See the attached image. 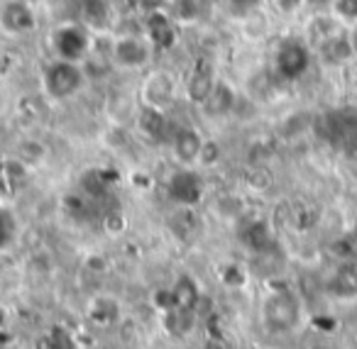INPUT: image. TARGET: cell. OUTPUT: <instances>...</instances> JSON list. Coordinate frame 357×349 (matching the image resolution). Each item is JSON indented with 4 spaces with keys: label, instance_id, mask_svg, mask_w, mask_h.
<instances>
[{
    "label": "cell",
    "instance_id": "1",
    "mask_svg": "<svg viewBox=\"0 0 357 349\" xmlns=\"http://www.w3.org/2000/svg\"><path fill=\"white\" fill-rule=\"evenodd\" d=\"M84 86H86L84 64H76V61L54 59L45 69V74H42V88L56 103L74 98L76 93H81Z\"/></svg>",
    "mask_w": 357,
    "mask_h": 349
},
{
    "label": "cell",
    "instance_id": "2",
    "mask_svg": "<svg viewBox=\"0 0 357 349\" xmlns=\"http://www.w3.org/2000/svg\"><path fill=\"white\" fill-rule=\"evenodd\" d=\"M52 47H54L56 59L84 64L91 54V47H93V35H91V30H86L84 25L66 22V25H59L54 30V35H52Z\"/></svg>",
    "mask_w": 357,
    "mask_h": 349
},
{
    "label": "cell",
    "instance_id": "3",
    "mask_svg": "<svg viewBox=\"0 0 357 349\" xmlns=\"http://www.w3.org/2000/svg\"><path fill=\"white\" fill-rule=\"evenodd\" d=\"M152 61V42L142 35H115L110 40V64L118 69H144Z\"/></svg>",
    "mask_w": 357,
    "mask_h": 349
},
{
    "label": "cell",
    "instance_id": "4",
    "mask_svg": "<svg viewBox=\"0 0 357 349\" xmlns=\"http://www.w3.org/2000/svg\"><path fill=\"white\" fill-rule=\"evenodd\" d=\"M308 64H311V52L298 40H287L277 49V56H274V69L287 81H294L306 74Z\"/></svg>",
    "mask_w": 357,
    "mask_h": 349
},
{
    "label": "cell",
    "instance_id": "5",
    "mask_svg": "<svg viewBox=\"0 0 357 349\" xmlns=\"http://www.w3.org/2000/svg\"><path fill=\"white\" fill-rule=\"evenodd\" d=\"M142 105H154V108H167L176 98V81L169 71H154L142 84Z\"/></svg>",
    "mask_w": 357,
    "mask_h": 349
},
{
    "label": "cell",
    "instance_id": "6",
    "mask_svg": "<svg viewBox=\"0 0 357 349\" xmlns=\"http://www.w3.org/2000/svg\"><path fill=\"white\" fill-rule=\"evenodd\" d=\"M0 27L10 35H27L37 27L35 10L25 0H8L6 6L0 8Z\"/></svg>",
    "mask_w": 357,
    "mask_h": 349
},
{
    "label": "cell",
    "instance_id": "7",
    "mask_svg": "<svg viewBox=\"0 0 357 349\" xmlns=\"http://www.w3.org/2000/svg\"><path fill=\"white\" fill-rule=\"evenodd\" d=\"M264 318L274 329H289L296 325L298 303L291 293H274L264 305Z\"/></svg>",
    "mask_w": 357,
    "mask_h": 349
},
{
    "label": "cell",
    "instance_id": "8",
    "mask_svg": "<svg viewBox=\"0 0 357 349\" xmlns=\"http://www.w3.org/2000/svg\"><path fill=\"white\" fill-rule=\"evenodd\" d=\"M215 84H218V76L211 64H199L186 79V98L194 105H204L211 98Z\"/></svg>",
    "mask_w": 357,
    "mask_h": 349
},
{
    "label": "cell",
    "instance_id": "9",
    "mask_svg": "<svg viewBox=\"0 0 357 349\" xmlns=\"http://www.w3.org/2000/svg\"><path fill=\"white\" fill-rule=\"evenodd\" d=\"M204 137L196 127H181L176 130L174 134V157L178 159V164H184V166H191L201 159V152H204Z\"/></svg>",
    "mask_w": 357,
    "mask_h": 349
},
{
    "label": "cell",
    "instance_id": "10",
    "mask_svg": "<svg viewBox=\"0 0 357 349\" xmlns=\"http://www.w3.org/2000/svg\"><path fill=\"white\" fill-rule=\"evenodd\" d=\"M113 22V13H110L108 0H81V25L91 32L105 35Z\"/></svg>",
    "mask_w": 357,
    "mask_h": 349
},
{
    "label": "cell",
    "instance_id": "11",
    "mask_svg": "<svg viewBox=\"0 0 357 349\" xmlns=\"http://www.w3.org/2000/svg\"><path fill=\"white\" fill-rule=\"evenodd\" d=\"M144 30H147V40L152 42V47L159 49H169L174 45V17L167 13H152L144 22Z\"/></svg>",
    "mask_w": 357,
    "mask_h": 349
},
{
    "label": "cell",
    "instance_id": "12",
    "mask_svg": "<svg viewBox=\"0 0 357 349\" xmlns=\"http://www.w3.org/2000/svg\"><path fill=\"white\" fill-rule=\"evenodd\" d=\"M235 100H238V93H235L233 86H230L228 81L218 79L211 98L206 100L201 108H204L206 115H211V118H223V115H230L235 110Z\"/></svg>",
    "mask_w": 357,
    "mask_h": 349
},
{
    "label": "cell",
    "instance_id": "13",
    "mask_svg": "<svg viewBox=\"0 0 357 349\" xmlns=\"http://www.w3.org/2000/svg\"><path fill=\"white\" fill-rule=\"evenodd\" d=\"M105 110H108V118L113 125H128L132 123L135 118H137V103H135V98L130 93H123V91H115L113 95L108 98V103H105Z\"/></svg>",
    "mask_w": 357,
    "mask_h": 349
},
{
    "label": "cell",
    "instance_id": "14",
    "mask_svg": "<svg viewBox=\"0 0 357 349\" xmlns=\"http://www.w3.org/2000/svg\"><path fill=\"white\" fill-rule=\"evenodd\" d=\"M135 125L139 127V132L149 134V137H159L167 130V113L162 108H154V105H142L137 110Z\"/></svg>",
    "mask_w": 357,
    "mask_h": 349
},
{
    "label": "cell",
    "instance_id": "15",
    "mask_svg": "<svg viewBox=\"0 0 357 349\" xmlns=\"http://www.w3.org/2000/svg\"><path fill=\"white\" fill-rule=\"evenodd\" d=\"M321 52L326 54L328 61H333V64H340V61L350 59V56L355 54V47H352L350 37L335 35V37H331V40L321 42Z\"/></svg>",
    "mask_w": 357,
    "mask_h": 349
},
{
    "label": "cell",
    "instance_id": "16",
    "mask_svg": "<svg viewBox=\"0 0 357 349\" xmlns=\"http://www.w3.org/2000/svg\"><path fill=\"white\" fill-rule=\"evenodd\" d=\"M335 286L340 295H357V271L352 269H342L335 276Z\"/></svg>",
    "mask_w": 357,
    "mask_h": 349
},
{
    "label": "cell",
    "instance_id": "17",
    "mask_svg": "<svg viewBox=\"0 0 357 349\" xmlns=\"http://www.w3.org/2000/svg\"><path fill=\"white\" fill-rule=\"evenodd\" d=\"M333 10L340 20H357V0H333Z\"/></svg>",
    "mask_w": 357,
    "mask_h": 349
},
{
    "label": "cell",
    "instance_id": "18",
    "mask_svg": "<svg viewBox=\"0 0 357 349\" xmlns=\"http://www.w3.org/2000/svg\"><path fill=\"white\" fill-rule=\"evenodd\" d=\"M259 0H230V10L238 17H248L252 13H257Z\"/></svg>",
    "mask_w": 357,
    "mask_h": 349
},
{
    "label": "cell",
    "instance_id": "19",
    "mask_svg": "<svg viewBox=\"0 0 357 349\" xmlns=\"http://www.w3.org/2000/svg\"><path fill=\"white\" fill-rule=\"evenodd\" d=\"M274 3H277V8L284 15H291V13H296L303 6V0H274Z\"/></svg>",
    "mask_w": 357,
    "mask_h": 349
},
{
    "label": "cell",
    "instance_id": "20",
    "mask_svg": "<svg viewBox=\"0 0 357 349\" xmlns=\"http://www.w3.org/2000/svg\"><path fill=\"white\" fill-rule=\"evenodd\" d=\"M303 6L313 8L316 13H323V10H328V8H333V0H303Z\"/></svg>",
    "mask_w": 357,
    "mask_h": 349
},
{
    "label": "cell",
    "instance_id": "21",
    "mask_svg": "<svg viewBox=\"0 0 357 349\" xmlns=\"http://www.w3.org/2000/svg\"><path fill=\"white\" fill-rule=\"evenodd\" d=\"M350 40H352V47H355V54H357V27H355V35H352Z\"/></svg>",
    "mask_w": 357,
    "mask_h": 349
},
{
    "label": "cell",
    "instance_id": "22",
    "mask_svg": "<svg viewBox=\"0 0 357 349\" xmlns=\"http://www.w3.org/2000/svg\"><path fill=\"white\" fill-rule=\"evenodd\" d=\"M352 240H355V245H357V220H355V227H352Z\"/></svg>",
    "mask_w": 357,
    "mask_h": 349
},
{
    "label": "cell",
    "instance_id": "23",
    "mask_svg": "<svg viewBox=\"0 0 357 349\" xmlns=\"http://www.w3.org/2000/svg\"><path fill=\"white\" fill-rule=\"evenodd\" d=\"M355 66H357V64H355Z\"/></svg>",
    "mask_w": 357,
    "mask_h": 349
}]
</instances>
